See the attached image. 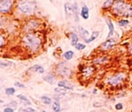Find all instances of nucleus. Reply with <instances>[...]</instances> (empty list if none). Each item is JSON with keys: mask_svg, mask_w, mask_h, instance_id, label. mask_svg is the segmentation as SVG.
Wrapping results in <instances>:
<instances>
[{"mask_svg": "<svg viewBox=\"0 0 132 112\" xmlns=\"http://www.w3.org/2000/svg\"><path fill=\"white\" fill-rule=\"evenodd\" d=\"M111 12L117 16L132 17V4H128L124 0H114Z\"/></svg>", "mask_w": 132, "mask_h": 112, "instance_id": "obj_1", "label": "nucleus"}, {"mask_svg": "<svg viewBox=\"0 0 132 112\" xmlns=\"http://www.w3.org/2000/svg\"><path fill=\"white\" fill-rule=\"evenodd\" d=\"M23 44L30 52H36L42 45L41 38L34 33H26L22 38Z\"/></svg>", "mask_w": 132, "mask_h": 112, "instance_id": "obj_2", "label": "nucleus"}, {"mask_svg": "<svg viewBox=\"0 0 132 112\" xmlns=\"http://www.w3.org/2000/svg\"><path fill=\"white\" fill-rule=\"evenodd\" d=\"M35 4L31 0H21L17 3V10L24 15L33 14Z\"/></svg>", "mask_w": 132, "mask_h": 112, "instance_id": "obj_3", "label": "nucleus"}, {"mask_svg": "<svg viewBox=\"0 0 132 112\" xmlns=\"http://www.w3.org/2000/svg\"><path fill=\"white\" fill-rule=\"evenodd\" d=\"M126 79H127V73L124 71H119L111 75L108 79V84L113 87H117L122 84L126 80Z\"/></svg>", "mask_w": 132, "mask_h": 112, "instance_id": "obj_4", "label": "nucleus"}, {"mask_svg": "<svg viewBox=\"0 0 132 112\" xmlns=\"http://www.w3.org/2000/svg\"><path fill=\"white\" fill-rule=\"evenodd\" d=\"M14 0H0V14H8L12 11Z\"/></svg>", "mask_w": 132, "mask_h": 112, "instance_id": "obj_5", "label": "nucleus"}, {"mask_svg": "<svg viewBox=\"0 0 132 112\" xmlns=\"http://www.w3.org/2000/svg\"><path fill=\"white\" fill-rule=\"evenodd\" d=\"M79 68H82V69H80V71H82V77L86 80L89 79V78H91L94 75L95 71H96V68L94 66L84 67L83 65H81Z\"/></svg>", "mask_w": 132, "mask_h": 112, "instance_id": "obj_6", "label": "nucleus"}, {"mask_svg": "<svg viewBox=\"0 0 132 112\" xmlns=\"http://www.w3.org/2000/svg\"><path fill=\"white\" fill-rule=\"evenodd\" d=\"M56 71L59 75H61L62 77H68L71 74V71L69 66L67 65V63L65 62H61L59 63L56 69Z\"/></svg>", "mask_w": 132, "mask_h": 112, "instance_id": "obj_7", "label": "nucleus"}, {"mask_svg": "<svg viewBox=\"0 0 132 112\" xmlns=\"http://www.w3.org/2000/svg\"><path fill=\"white\" fill-rule=\"evenodd\" d=\"M116 43V41L115 39H112V38H109L108 40L102 43L100 46H99V49L102 51H107V50H110V49H111L113 46L115 45Z\"/></svg>", "mask_w": 132, "mask_h": 112, "instance_id": "obj_8", "label": "nucleus"}, {"mask_svg": "<svg viewBox=\"0 0 132 112\" xmlns=\"http://www.w3.org/2000/svg\"><path fill=\"white\" fill-rule=\"evenodd\" d=\"M37 27H38V22L36 20H30L28 22V24H26V25H25V29H26V31L28 33L29 31L31 33V31L36 29Z\"/></svg>", "mask_w": 132, "mask_h": 112, "instance_id": "obj_9", "label": "nucleus"}, {"mask_svg": "<svg viewBox=\"0 0 132 112\" xmlns=\"http://www.w3.org/2000/svg\"><path fill=\"white\" fill-rule=\"evenodd\" d=\"M105 20H106V23H107L108 26H109V30H110L107 35V39H109V38L111 37L112 35H113V33H114V25H113L111 20L110 18H106Z\"/></svg>", "mask_w": 132, "mask_h": 112, "instance_id": "obj_10", "label": "nucleus"}, {"mask_svg": "<svg viewBox=\"0 0 132 112\" xmlns=\"http://www.w3.org/2000/svg\"><path fill=\"white\" fill-rule=\"evenodd\" d=\"M81 16L82 17L84 20H87L89 19V16H90V12H89V8L88 6L83 5L82 9H81Z\"/></svg>", "mask_w": 132, "mask_h": 112, "instance_id": "obj_11", "label": "nucleus"}, {"mask_svg": "<svg viewBox=\"0 0 132 112\" xmlns=\"http://www.w3.org/2000/svg\"><path fill=\"white\" fill-rule=\"evenodd\" d=\"M108 62H109V59H108L107 56H99L93 60L94 64H103V63Z\"/></svg>", "mask_w": 132, "mask_h": 112, "instance_id": "obj_12", "label": "nucleus"}, {"mask_svg": "<svg viewBox=\"0 0 132 112\" xmlns=\"http://www.w3.org/2000/svg\"><path fill=\"white\" fill-rule=\"evenodd\" d=\"M58 87L60 88H63V89H65V90H72V86H71L69 85V82L67 81V80H61V81H59L57 83Z\"/></svg>", "mask_w": 132, "mask_h": 112, "instance_id": "obj_13", "label": "nucleus"}, {"mask_svg": "<svg viewBox=\"0 0 132 112\" xmlns=\"http://www.w3.org/2000/svg\"><path fill=\"white\" fill-rule=\"evenodd\" d=\"M30 71H34V72H39V73H44V69L39 65V64H35L30 68Z\"/></svg>", "mask_w": 132, "mask_h": 112, "instance_id": "obj_14", "label": "nucleus"}, {"mask_svg": "<svg viewBox=\"0 0 132 112\" xmlns=\"http://www.w3.org/2000/svg\"><path fill=\"white\" fill-rule=\"evenodd\" d=\"M79 43V37L75 33H71V43L72 46H76Z\"/></svg>", "mask_w": 132, "mask_h": 112, "instance_id": "obj_15", "label": "nucleus"}, {"mask_svg": "<svg viewBox=\"0 0 132 112\" xmlns=\"http://www.w3.org/2000/svg\"><path fill=\"white\" fill-rule=\"evenodd\" d=\"M79 30V33H80V35H81V37L82 38V39H84V41L87 39V37L89 36V32L87 31L86 29H84V28H82V27H79L78 28Z\"/></svg>", "mask_w": 132, "mask_h": 112, "instance_id": "obj_16", "label": "nucleus"}, {"mask_svg": "<svg viewBox=\"0 0 132 112\" xmlns=\"http://www.w3.org/2000/svg\"><path fill=\"white\" fill-rule=\"evenodd\" d=\"M64 11H65L66 16H71L72 15V5L69 3H65L64 4Z\"/></svg>", "mask_w": 132, "mask_h": 112, "instance_id": "obj_17", "label": "nucleus"}, {"mask_svg": "<svg viewBox=\"0 0 132 112\" xmlns=\"http://www.w3.org/2000/svg\"><path fill=\"white\" fill-rule=\"evenodd\" d=\"M99 33L98 32V31H95V32H93V33H91V36L90 38H87L86 40H85V43H91V42H93L96 39V38L99 36Z\"/></svg>", "mask_w": 132, "mask_h": 112, "instance_id": "obj_18", "label": "nucleus"}, {"mask_svg": "<svg viewBox=\"0 0 132 112\" xmlns=\"http://www.w3.org/2000/svg\"><path fill=\"white\" fill-rule=\"evenodd\" d=\"M44 80L45 81H47L49 84H54V81H55V77L53 74H47L46 76L44 77Z\"/></svg>", "mask_w": 132, "mask_h": 112, "instance_id": "obj_19", "label": "nucleus"}, {"mask_svg": "<svg viewBox=\"0 0 132 112\" xmlns=\"http://www.w3.org/2000/svg\"><path fill=\"white\" fill-rule=\"evenodd\" d=\"M15 66V63L12 62H0V67L3 68V69H6V68H9V67H13Z\"/></svg>", "mask_w": 132, "mask_h": 112, "instance_id": "obj_20", "label": "nucleus"}, {"mask_svg": "<svg viewBox=\"0 0 132 112\" xmlns=\"http://www.w3.org/2000/svg\"><path fill=\"white\" fill-rule=\"evenodd\" d=\"M73 55H74V53L72 51H67L66 53H63V58L65 59L66 61H70L73 58Z\"/></svg>", "mask_w": 132, "mask_h": 112, "instance_id": "obj_21", "label": "nucleus"}, {"mask_svg": "<svg viewBox=\"0 0 132 112\" xmlns=\"http://www.w3.org/2000/svg\"><path fill=\"white\" fill-rule=\"evenodd\" d=\"M72 15H75V21H78V6L76 4L72 5Z\"/></svg>", "mask_w": 132, "mask_h": 112, "instance_id": "obj_22", "label": "nucleus"}, {"mask_svg": "<svg viewBox=\"0 0 132 112\" xmlns=\"http://www.w3.org/2000/svg\"><path fill=\"white\" fill-rule=\"evenodd\" d=\"M113 2H114V0H106V1L104 2L103 5H102V8L108 9V8H110V7H111L112 5H113Z\"/></svg>", "mask_w": 132, "mask_h": 112, "instance_id": "obj_23", "label": "nucleus"}, {"mask_svg": "<svg viewBox=\"0 0 132 112\" xmlns=\"http://www.w3.org/2000/svg\"><path fill=\"white\" fill-rule=\"evenodd\" d=\"M53 109H54V112H60V110H61V106H60L59 101H54V103H53Z\"/></svg>", "mask_w": 132, "mask_h": 112, "instance_id": "obj_24", "label": "nucleus"}, {"mask_svg": "<svg viewBox=\"0 0 132 112\" xmlns=\"http://www.w3.org/2000/svg\"><path fill=\"white\" fill-rule=\"evenodd\" d=\"M41 100H42V102H44V103L46 104V105H49V104L52 103V100H51V98L47 97V96H42Z\"/></svg>", "mask_w": 132, "mask_h": 112, "instance_id": "obj_25", "label": "nucleus"}, {"mask_svg": "<svg viewBox=\"0 0 132 112\" xmlns=\"http://www.w3.org/2000/svg\"><path fill=\"white\" fill-rule=\"evenodd\" d=\"M17 98L19 99V100H21L22 101H24L25 103H26V104H28V105H31V101L25 97V96H24V95H22V94H19V95H17Z\"/></svg>", "mask_w": 132, "mask_h": 112, "instance_id": "obj_26", "label": "nucleus"}, {"mask_svg": "<svg viewBox=\"0 0 132 112\" xmlns=\"http://www.w3.org/2000/svg\"><path fill=\"white\" fill-rule=\"evenodd\" d=\"M16 93V89L15 88H7L6 89V94L8 96L14 95Z\"/></svg>", "mask_w": 132, "mask_h": 112, "instance_id": "obj_27", "label": "nucleus"}, {"mask_svg": "<svg viewBox=\"0 0 132 112\" xmlns=\"http://www.w3.org/2000/svg\"><path fill=\"white\" fill-rule=\"evenodd\" d=\"M118 24H119V25H120V26H126V25H128V24H129V22H128V20H127V19H120V20H119Z\"/></svg>", "mask_w": 132, "mask_h": 112, "instance_id": "obj_28", "label": "nucleus"}, {"mask_svg": "<svg viewBox=\"0 0 132 112\" xmlns=\"http://www.w3.org/2000/svg\"><path fill=\"white\" fill-rule=\"evenodd\" d=\"M85 47H86V45H85V44H83V43H78L77 45L75 46V48H76L78 51L84 50V49H85Z\"/></svg>", "mask_w": 132, "mask_h": 112, "instance_id": "obj_29", "label": "nucleus"}, {"mask_svg": "<svg viewBox=\"0 0 132 112\" xmlns=\"http://www.w3.org/2000/svg\"><path fill=\"white\" fill-rule=\"evenodd\" d=\"M115 108L117 109V110H121V109L123 108V104L118 103V104H117V105L115 106Z\"/></svg>", "mask_w": 132, "mask_h": 112, "instance_id": "obj_30", "label": "nucleus"}, {"mask_svg": "<svg viewBox=\"0 0 132 112\" xmlns=\"http://www.w3.org/2000/svg\"><path fill=\"white\" fill-rule=\"evenodd\" d=\"M4 43H5V39H4V37L2 36V34L0 33V49L2 48V46L4 45Z\"/></svg>", "mask_w": 132, "mask_h": 112, "instance_id": "obj_31", "label": "nucleus"}, {"mask_svg": "<svg viewBox=\"0 0 132 112\" xmlns=\"http://www.w3.org/2000/svg\"><path fill=\"white\" fill-rule=\"evenodd\" d=\"M8 105L10 106V107H12V108H16L17 103L16 102V101H11V102H9Z\"/></svg>", "mask_w": 132, "mask_h": 112, "instance_id": "obj_32", "label": "nucleus"}, {"mask_svg": "<svg viewBox=\"0 0 132 112\" xmlns=\"http://www.w3.org/2000/svg\"><path fill=\"white\" fill-rule=\"evenodd\" d=\"M15 85L18 88H25V85H24L23 83H20V82H18V81H16V82L15 83Z\"/></svg>", "mask_w": 132, "mask_h": 112, "instance_id": "obj_33", "label": "nucleus"}, {"mask_svg": "<svg viewBox=\"0 0 132 112\" xmlns=\"http://www.w3.org/2000/svg\"><path fill=\"white\" fill-rule=\"evenodd\" d=\"M4 112H14V109L12 108H10V107H7V108H6L4 109Z\"/></svg>", "mask_w": 132, "mask_h": 112, "instance_id": "obj_34", "label": "nucleus"}, {"mask_svg": "<svg viewBox=\"0 0 132 112\" xmlns=\"http://www.w3.org/2000/svg\"><path fill=\"white\" fill-rule=\"evenodd\" d=\"M25 112H35V110H34L33 108H26L25 109Z\"/></svg>", "mask_w": 132, "mask_h": 112, "instance_id": "obj_35", "label": "nucleus"}, {"mask_svg": "<svg viewBox=\"0 0 132 112\" xmlns=\"http://www.w3.org/2000/svg\"><path fill=\"white\" fill-rule=\"evenodd\" d=\"M128 52H129V53L132 54V44H130V45L128 46Z\"/></svg>", "mask_w": 132, "mask_h": 112, "instance_id": "obj_36", "label": "nucleus"}, {"mask_svg": "<svg viewBox=\"0 0 132 112\" xmlns=\"http://www.w3.org/2000/svg\"><path fill=\"white\" fill-rule=\"evenodd\" d=\"M93 93H94V94L95 93H97V90H94V91H93Z\"/></svg>", "mask_w": 132, "mask_h": 112, "instance_id": "obj_37", "label": "nucleus"}, {"mask_svg": "<svg viewBox=\"0 0 132 112\" xmlns=\"http://www.w3.org/2000/svg\"><path fill=\"white\" fill-rule=\"evenodd\" d=\"M0 103H3V100H0Z\"/></svg>", "mask_w": 132, "mask_h": 112, "instance_id": "obj_38", "label": "nucleus"}, {"mask_svg": "<svg viewBox=\"0 0 132 112\" xmlns=\"http://www.w3.org/2000/svg\"><path fill=\"white\" fill-rule=\"evenodd\" d=\"M130 81H131V84H132V76H131V80H130Z\"/></svg>", "mask_w": 132, "mask_h": 112, "instance_id": "obj_39", "label": "nucleus"}, {"mask_svg": "<svg viewBox=\"0 0 132 112\" xmlns=\"http://www.w3.org/2000/svg\"><path fill=\"white\" fill-rule=\"evenodd\" d=\"M50 1H51V2H53V0H50Z\"/></svg>", "mask_w": 132, "mask_h": 112, "instance_id": "obj_40", "label": "nucleus"}, {"mask_svg": "<svg viewBox=\"0 0 132 112\" xmlns=\"http://www.w3.org/2000/svg\"><path fill=\"white\" fill-rule=\"evenodd\" d=\"M43 112H47V111H43Z\"/></svg>", "mask_w": 132, "mask_h": 112, "instance_id": "obj_41", "label": "nucleus"}, {"mask_svg": "<svg viewBox=\"0 0 132 112\" xmlns=\"http://www.w3.org/2000/svg\"><path fill=\"white\" fill-rule=\"evenodd\" d=\"M0 91H1V90H0Z\"/></svg>", "mask_w": 132, "mask_h": 112, "instance_id": "obj_42", "label": "nucleus"}]
</instances>
